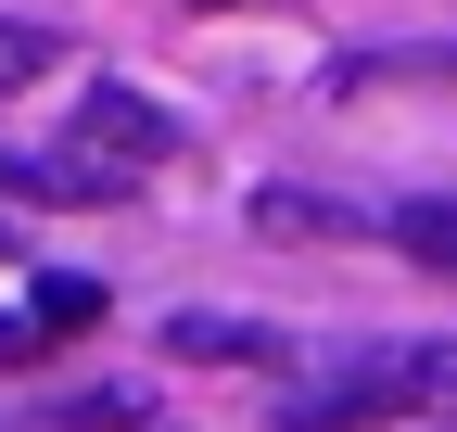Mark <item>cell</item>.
<instances>
[{"instance_id":"9","label":"cell","mask_w":457,"mask_h":432,"mask_svg":"<svg viewBox=\"0 0 457 432\" xmlns=\"http://www.w3.org/2000/svg\"><path fill=\"white\" fill-rule=\"evenodd\" d=\"M38 331H89V318H102V280H38Z\"/></svg>"},{"instance_id":"5","label":"cell","mask_w":457,"mask_h":432,"mask_svg":"<svg viewBox=\"0 0 457 432\" xmlns=\"http://www.w3.org/2000/svg\"><path fill=\"white\" fill-rule=\"evenodd\" d=\"M254 229H267V242H356L369 216L330 204V191H254Z\"/></svg>"},{"instance_id":"2","label":"cell","mask_w":457,"mask_h":432,"mask_svg":"<svg viewBox=\"0 0 457 432\" xmlns=\"http://www.w3.org/2000/svg\"><path fill=\"white\" fill-rule=\"evenodd\" d=\"M77 140L102 153V166H128V179H140V166H165V153H179V115L102 77V89H89V115H77Z\"/></svg>"},{"instance_id":"10","label":"cell","mask_w":457,"mask_h":432,"mask_svg":"<svg viewBox=\"0 0 457 432\" xmlns=\"http://www.w3.org/2000/svg\"><path fill=\"white\" fill-rule=\"evenodd\" d=\"M38 356V318H0V369H26Z\"/></svg>"},{"instance_id":"7","label":"cell","mask_w":457,"mask_h":432,"mask_svg":"<svg viewBox=\"0 0 457 432\" xmlns=\"http://www.w3.org/2000/svg\"><path fill=\"white\" fill-rule=\"evenodd\" d=\"M51 432H140V395H64V407H51Z\"/></svg>"},{"instance_id":"4","label":"cell","mask_w":457,"mask_h":432,"mask_svg":"<svg viewBox=\"0 0 457 432\" xmlns=\"http://www.w3.org/2000/svg\"><path fill=\"white\" fill-rule=\"evenodd\" d=\"M165 344H179V356H204V369H254V356H279V331H267V318H216V305L165 318Z\"/></svg>"},{"instance_id":"1","label":"cell","mask_w":457,"mask_h":432,"mask_svg":"<svg viewBox=\"0 0 457 432\" xmlns=\"http://www.w3.org/2000/svg\"><path fill=\"white\" fill-rule=\"evenodd\" d=\"M420 407H457V344H356L330 382L279 395V432H394Z\"/></svg>"},{"instance_id":"3","label":"cell","mask_w":457,"mask_h":432,"mask_svg":"<svg viewBox=\"0 0 457 432\" xmlns=\"http://www.w3.org/2000/svg\"><path fill=\"white\" fill-rule=\"evenodd\" d=\"M0 191H13V204H114L128 166H102V153H51V140H0Z\"/></svg>"},{"instance_id":"6","label":"cell","mask_w":457,"mask_h":432,"mask_svg":"<svg viewBox=\"0 0 457 432\" xmlns=\"http://www.w3.org/2000/svg\"><path fill=\"white\" fill-rule=\"evenodd\" d=\"M381 229H394V242H407L420 267H445V280H457V191H420V204H394V216H381Z\"/></svg>"},{"instance_id":"8","label":"cell","mask_w":457,"mask_h":432,"mask_svg":"<svg viewBox=\"0 0 457 432\" xmlns=\"http://www.w3.org/2000/svg\"><path fill=\"white\" fill-rule=\"evenodd\" d=\"M51 51H64L51 26H0V89H38V77H51Z\"/></svg>"}]
</instances>
